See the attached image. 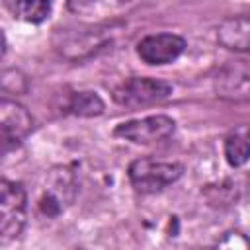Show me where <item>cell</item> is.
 Instances as JSON below:
<instances>
[{
	"label": "cell",
	"mask_w": 250,
	"mask_h": 250,
	"mask_svg": "<svg viewBox=\"0 0 250 250\" xmlns=\"http://www.w3.org/2000/svg\"><path fill=\"white\" fill-rule=\"evenodd\" d=\"M217 37L221 45L232 51L250 53V14L234 16L219 25Z\"/></svg>",
	"instance_id": "obj_7"
},
{
	"label": "cell",
	"mask_w": 250,
	"mask_h": 250,
	"mask_svg": "<svg viewBox=\"0 0 250 250\" xmlns=\"http://www.w3.org/2000/svg\"><path fill=\"white\" fill-rule=\"evenodd\" d=\"M184 174V166L178 162H164L154 158H139L129 166L131 186L141 193H154L174 184Z\"/></svg>",
	"instance_id": "obj_1"
},
{
	"label": "cell",
	"mask_w": 250,
	"mask_h": 250,
	"mask_svg": "<svg viewBox=\"0 0 250 250\" xmlns=\"http://www.w3.org/2000/svg\"><path fill=\"white\" fill-rule=\"evenodd\" d=\"M186 41L176 33L146 35L137 45V55L146 64H168L184 53Z\"/></svg>",
	"instance_id": "obj_5"
},
{
	"label": "cell",
	"mask_w": 250,
	"mask_h": 250,
	"mask_svg": "<svg viewBox=\"0 0 250 250\" xmlns=\"http://www.w3.org/2000/svg\"><path fill=\"white\" fill-rule=\"evenodd\" d=\"M172 94V86L156 78H129L113 90V100L125 107L158 104Z\"/></svg>",
	"instance_id": "obj_2"
},
{
	"label": "cell",
	"mask_w": 250,
	"mask_h": 250,
	"mask_svg": "<svg viewBox=\"0 0 250 250\" xmlns=\"http://www.w3.org/2000/svg\"><path fill=\"white\" fill-rule=\"evenodd\" d=\"M0 209H2V240L10 242L20 236L23 225H25V189L21 184L2 180V197H0Z\"/></svg>",
	"instance_id": "obj_3"
},
{
	"label": "cell",
	"mask_w": 250,
	"mask_h": 250,
	"mask_svg": "<svg viewBox=\"0 0 250 250\" xmlns=\"http://www.w3.org/2000/svg\"><path fill=\"white\" fill-rule=\"evenodd\" d=\"M10 8L14 10V14L18 18H21L25 21H33V23L47 20L51 14V4L41 2V0H21V2L10 4Z\"/></svg>",
	"instance_id": "obj_10"
},
{
	"label": "cell",
	"mask_w": 250,
	"mask_h": 250,
	"mask_svg": "<svg viewBox=\"0 0 250 250\" xmlns=\"http://www.w3.org/2000/svg\"><path fill=\"white\" fill-rule=\"evenodd\" d=\"M0 125H2V141L4 152L16 148L31 131V115L16 102L2 100L0 104Z\"/></svg>",
	"instance_id": "obj_6"
},
{
	"label": "cell",
	"mask_w": 250,
	"mask_h": 250,
	"mask_svg": "<svg viewBox=\"0 0 250 250\" xmlns=\"http://www.w3.org/2000/svg\"><path fill=\"white\" fill-rule=\"evenodd\" d=\"M221 96L229 98H250V61H236L217 80Z\"/></svg>",
	"instance_id": "obj_8"
},
{
	"label": "cell",
	"mask_w": 250,
	"mask_h": 250,
	"mask_svg": "<svg viewBox=\"0 0 250 250\" xmlns=\"http://www.w3.org/2000/svg\"><path fill=\"white\" fill-rule=\"evenodd\" d=\"M172 133H174V121L166 115H150L145 119L127 121L115 129L117 137H123L137 145L158 143V141H164L166 137H170Z\"/></svg>",
	"instance_id": "obj_4"
},
{
	"label": "cell",
	"mask_w": 250,
	"mask_h": 250,
	"mask_svg": "<svg viewBox=\"0 0 250 250\" xmlns=\"http://www.w3.org/2000/svg\"><path fill=\"white\" fill-rule=\"evenodd\" d=\"M225 156L230 166H242L250 158V129L240 127L225 139Z\"/></svg>",
	"instance_id": "obj_9"
},
{
	"label": "cell",
	"mask_w": 250,
	"mask_h": 250,
	"mask_svg": "<svg viewBox=\"0 0 250 250\" xmlns=\"http://www.w3.org/2000/svg\"><path fill=\"white\" fill-rule=\"evenodd\" d=\"M70 109L78 115H98L104 109V102L94 92H78L70 100Z\"/></svg>",
	"instance_id": "obj_11"
}]
</instances>
